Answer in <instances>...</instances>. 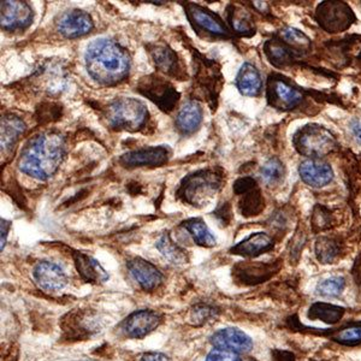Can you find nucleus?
<instances>
[{
  "instance_id": "obj_1",
  "label": "nucleus",
  "mask_w": 361,
  "mask_h": 361,
  "mask_svg": "<svg viewBox=\"0 0 361 361\" xmlns=\"http://www.w3.org/2000/svg\"><path fill=\"white\" fill-rule=\"evenodd\" d=\"M85 61L90 78L103 86L118 85L130 71V57L127 49L107 37L90 42Z\"/></svg>"
},
{
  "instance_id": "obj_2",
  "label": "nucleus",
  "mask_w": 361,
  "mask_h": 361,
  "mask_svg": "<svg viewBox=\"0 0 361 361\" xmlns=\"http://www.w3.org/2000/svg\"><path fill=\"white\" fill-rule=\"evenodd\" d=\"M66 156V140L54 132L40 133L25 144L18 159L22 173L37 180H49Z\"/></svg>"
},
{
  "instance_id": "obj_3",
  "label": "nucleus",
  "mask_w": 361,
  "mask_h": 361,
  "mask_svg": "<svg viewBox=\"0 0 361 361\" xmlns=\"http://www.w3.org/2000/svg\"><path fill=\"white\" fill-rule=\"evenodd\" d=\"M223 173L214 169H204L185 176L177 189V197L194 207H205L221 190Z\"/></svg>"
},
{
  "instance_id": "obj_4",
  "label": "nucleus",
  "mask_w": 361,
  "mask_h": 361,
  "mask_svg": "<svg viewBox=\"0 0 361 361\" xmlns=\"http://www.w3.org/2000/svg\"><path fill=\"white\" fill-rule=\"evenodd\" d=\"M293 144L301 156L319 159L336 152L340 144L333 133L319 124H307L300 128L293 137Z\"/></svg>"
},
{
  "instance_id": "obj_5",
  "label": "nucleus",
  "mask_w": 361,
  "mask_h": 361,
  "mask_svg": "<svg viewBox=\"0 0 361 361\" xmlns=\"http://www.w3.org/2000/svg\"><path fill=\"white\" fill-rule=\"evenodd\" d=\"M194 52V95L209 103L216 110L217 98L222 88L221 68L214 61L206 59L197 49Z\"/></svg>"
},
{
  "instance_id": "obj_6",
  "label": "nucleus",
  "mask_w": 361,
  "mask_h": 361,
  "mask_svg": "<svg viewBox=\"0 0 361 361\" xmlns=\"http://www.w3.org/2000/svg\"><path fill=\"white\" fill-rule=\"evenodd\" d=\"M106 118L114 129L137 132L147 122L148 110L137 99H117L107 106Z\"/></svg>"
},
{
  "instance_id": "obj_7",
  "label": "nucleus",
  "mask_w": 361,
  "mask_h": 361,
  "mask_svg": "<svg viewBox=\"0 0 361 361\" xmlns=\"http://www.w3.org/2000/svg\"><path fill=\"white\" fill-rule=\"evenodd\" d=\"M286 325L294 333L313 335V336L326 337L337 345L343 347H359L361 345V320H352L338 328L317 329L310 328L300 323L298 316L289 317L286 320Z\"/></svg>"
},
{
  "instance_id": "obj_8",
  "label": "nucleus",
  "mask_w": 361,
  "mask_h": 361,
  "mask_svg": "<svg viewBox=\"0 0 361 361\" xmlns=\"http://www.w3.org/2000/svg\"><path fill=\"white\" fill-rule=\"evenodd\" d=\"M267 103L279 111H292L304 100V90L283 75L271 74L267 78Z\"/></svg>"
},
{
  "instance_id": "obj_9",
  "label": "nucleus",
  "mask_w": 361,
  "mask_h": 361,
  "mask_svg": "<svg viewBox=\"0 0 361 361\" xmlns=\"http://www.w3.org/2000/svg\"><path fill=\"white\" fill-rule=\"evenodd\" d=\"M136 92L149 99L161 111L166 114L175 110L180 99V93L173 86V83L154 74L141 78L136 87Z\"/></svg>"
},
{
  "instance_id": "obj_10",
  "label": "nucleus",
  "mask_w": 361,
  "mask_h": 361,
  "mask_svg": "<svg viewBox=\"0 0 361 361\" xmlns=\"http://www.w3.org/2000/svg\"><path fill=\"white\" fill-rule=\"evenodd\" d=\"M185 15L189 23L199 35L214 37V39H230L231 34L222 18L216 13L202 8L200 5L187 3L185 4Z\"/></svg>"
},
{
  "instance_id": "obj_11",
  "label": "nucleus",
  "mask_w": 361,
  "mask_h": 361,
  "mask_svg": "<svg viewBox=\"0 0 361 361\" xmlns=\"http://www.w3.org/2000/svg\"><path fill=\"white\" fill-rule=\"evenodd\" d=\"M316 20L322 28L334 34L347 30L355 16L345 1H324L317 8Z\"/></svg>"
},
{
  "instance_id": "obj_12",
  "label": "nucleus",
  "mask_w": 361,
  "mask_h": 361,
  "mask_svg": "<svg viewBox=\"0 0 361 361\" xmlns=\"http://www.w3.org/2000/svg\"><path fill=\"white\" fill-rule=\"evenodd\" d=\"M282 262H241L233 267V279L240 286H257L267 282L281 270Z\"/></svg>"
},
{
  "instance_id": "obj_13",
  "label": "nucleus",
  "mask_w": 361,
  "mask_h": 361,
  "mask_svg": "<svg viewBox=\"0 0 361 361\" xmlns=\"http://www.w3.org/2000/svg\"><path fill=\"white\" fill-rule=\"evenodd\" d=\"M146 49L149 56L152 57L157 68L161 73L171 78H178L180 81L187 78L183 63L180 62V57L168 44H163V42L148 44Z\"/></svg>"
},
{
  "instance_id": "obj_14",
  "label": "nucleus",
  "mask_w": 361,
  "mask_h": 361,
  "mask_svg": "<svg viewBox=\"0 0 361 361\" xmlns=\"http://www.w3.org/2000/svg\"><path fill=\"white\" fill-rule=\"evenodd\" d=\"M56 27L58 33L66 39H76L90 33L94 23L88 13L78 8H73L58 17Z\"/></svg>"
},
{
  "instance_id": "obj_15",
  "label": "nucleus",
  "mask_w": 361,
  "mask_h": 361,
  "mask_svg": "<svg viewBox=\"0 0 361 361\" xmlns=\"http://www.w3.org/2000/svg\"><path fill=\"white\" fill-rule=\"evenodd\" d=\"M211 345L216 349H222L236 354L250 353L253 349V340L243 330L226 328L218 330L209 337Z\"/></svg>"
},
{
  "instance_id": "obj_16",
  "label": "nucleus",
  "mask_w": 361,
  "mask_h": 361,
  "mask_svg": "<svg viewBox=\"0 0 361 361\" xmlns=\"http://www.w3.org/2000/svg\"><path fill=\"white\" fill-rule=\"evenodd\" d=\"M33 10L25 1H1V29L15 32L28 28L33 22Z\"/></svg>"
},
{
  "instance_id": "obj_17",
  "label": "nucleus",
  "mask_w": 361,
  "mask_h": 361,
  "mask_svg": "<svg viewBox=\"0 0 361 361\" xmlns=\"http://www.w3.org/2000/svg\"><path fill=\"white\" fill-rule=\"evenodd\" d=\"M161 323V316L152 310H141L128 316L122 323V331L129 338H144Z\"/></svg>"
},
{
  "instance_id": "obj_18",
  "label": "nucleus",
  "mask_w": 361,
  "mask_h": 361,
  "mask_svg": "<svg viewBox=\"0 0 361 361\" xmlns=\"http://www.w3.org/2000/svg\"><path fill=\"white\" fill-rule=\"evenodd\" d=\"M170 151L165 146L158 147H146L126 153L121 157V164L126 168H157L168 163Z\"/></svg>"
},
{
  "instance_id": "obj_19",
  "label": "nucleus",
  "mask_w": 361,
  "mask_h": 361,
  "mask_svg": "<svg viewBox=\"0 0 361 361\" xmlns=\"http://www.w3.org/2000/svg\"><path fill=\"white\" fill-rule=\"evenodd\" d=\"M34 279L37 286L45 292H58L66 287L68 276L57 264L40 262L34 267Z\"/></svg>"
},
{
  "instance_id": "obj_20",
  "label": "nucleus",
  "mask_w": 361,
  "mask_h": 361,
  "mask_svg": "<svg viewBox=\"0 0 361 361\" xmlns=\"http://www.w3.org/2000/svg\"><path fill=\"white\" fill-rule=\"evenodd\" d=\"M128 270L133 279L145 292H153L163 282V275L152 263L142 258H133L127 263Z\"/></svg>"
},
{
  "instance_id": "obj_21",
  "label": "nucleus",
  "mask_w": 361,
  "mask_h": 361,
  "mask_svg": "<svg viewBox=\"0 0 361 361\" xmlns=\"http://www.w3.org/2000/svg\"><path fill=\"white\" fill-rule=\"evenodd\" d=\"M299 175L312 188H323L334 180L331 165L320 159H307L300 163Z\"/></svg>"
},
{
  "instance_id": "obj_22",
  "label": "nucleus",
  "mask_w": 361,
  "mask_h": 361,
  "mask_svg": "<svg viewBox=\"0 0 361 361\" xmlns=\"http://www.w3.org/2000/svg\"><path fill=\"white\" fill-rule=\"evenodd\" d=\"M275 247V240L267 233H255L230 248L231 255L245 258H257Z\"/></svg>"
},
{
  "instance_id": "obj_23",
  "label": "nucleus",
  "mask_w": 361,
  "mask_h": 361,
  "mask_svg": "<svg viewBox=\"0 0 361 361\" xmlns=\"http://www.w3.org/2000/svg\"><path fill=\"white\" fill-rule=\"evenodd\" d=\"M73 257L78 275L81 276V279L87 283H105L109 279V274L105 269L99 264L98 260L92 258L90 255L75 252Z\"/></svg>"
},
{
  "instance_id": "obj_24",
  "label": "nucleus",
  "mask_w": 361,
  "mask_h": 361,
  "mask_svg": "<svg viewBox=\"0 0 361 361\" xmlns=\"http://www.w3.org/2000/svg\"><path fill=\"white\" fill-rule=\"evenodd\" d=\"M204 118L202 109L195 100H189L177 114L175 126L183 135H190L200 128Z\"/></svg>"
},
{
  "instance_id": "obj_25",
  "label": "nucleus",
  "mask_w": 361,
  "mask_h": 361,
  "mask_svg": "<svg viewBox=\"0 0 361 361\" xmlns=\"http://www.w3.org/2000/svg\"><path fill=\"white\" fill-rule=\"evenodd\" d=\"M236 87L240 93L246 97H259L263 90V80L259 70L250 63H245L238 71Z\"/></svg>"
},
{
  "instance_id": "obj_26",
  "label": "nucleus",
  "mask_w": 361,
  "mask_h": 361,
  "mask_svg": "<svg viewBox=\"0 0 361 361\" xmlns=\"http://www.w3.org/2000/svg\"><path fill=\"white\" fill-rule=\"evenodd\" d=\"M226 18L230 27L240 37H250L255 34L253 16L238 5H229L226 8Z\"/></svg>"
},
{
  "instance_id": "obj_27",
  "label": "nucleus",
  "mask_w": 361,
  "mask_h": 361,
  "mask_svg": "<svg viewBox=\"0 0 361 361\" xmlns=\"http://www.w3.org/2000/svg\"><path fill=\"white\" fill-rule=\"evenodd\" d=\"M345 243L337 236H320L317 238L316 257L320 264H334L343 253Z\"/></svg>"
},
{
  "instance_id": "obj_28",
  "label": "nucleus",
  "mask_w": 361,
  "mask_h": 361,
  "mask_svg": "<svg viewBox=\"0 0 361 361\" xmlns=\"http://www.w3.org/2000/svg\"><path fill=\"white\" fill-rule=\"evenodd\" d=\"M25 124L18 116L8 114L1 117V151H8L25 133Z\"/></svg>"
},
{
  "instance_id": "obj_29",
  "label": "nucleus",
  "mask_w": 361,
  "mask_h": 361,
  "mask_svg": "<svg viewBox=\"0 0 361 361\" xmlns=\"http://www.w3.org/2000/svg\"><path fill=\"white\" fill-rule=\"evenodd\" d=\"M345 314V307L338 305L322 302V301L311 305L307 311L308 319L320 320L328 325H336Z\"/></svg>"
},
{
  "instance_id": "obj_30",
  "label": "nucleus",
  "mask_w": 361,
  "mask_h": 361,
  "mask_svg": "<svg viewBox=\"0 0 361 361\" xmlns=\"http://www.w3.org/2000/svg\"><path fill=\"white\" fill-rule=\"evenodd\" d=\"M292 51L293 49L288 47L283 42L275 39L269 40L264 45V52L267 54V59L272 66L279 69L292 66V63L294 62V52Z\"/></svg>"
},
{
  "instance_id": "obj_31",
  "label": "nucleus",
  "mask_w": 361,
  "mask_h": 361,
  "mask_svg": "<svg viewBox=\"0 0 361 361\" xmlns=\"http://www.w3.org/2000/svg\"><path fill=\"white\" fill-rule=\"evenodd\" d=\"M182 226L188 231L189 235L193 238L194 243L197 246L211 248L217 245V240L214 235L211 233L209 226L202 221V218H190L182 223Z\"/></svg>"
},
{
  "instance_id": "obj_32",
  "label": "nucleus",
  "mask_w": 361,
  "mask_h": 361,
  "mask_svg": "<svg viewBox=\"0 0 361 361\" xmlns=\"http://www.w3.org/2000/svg\"><path fill=\"white\" fill-rule=\"evenodd\" d=\"M265 209V200L259 187H255L246 194L241 195L238 202V211L243 217H255L263 212Z\"/></svg>"
},
{
  "instance_id": "obj_33",
  "label": "nucleus",
  "mask_w": 361,
  "mask_h": 361,
  "mask_svg": "<svg viewBox=\"0 0 361 361\" xmlns=\"http://www.w3.org/2000/svg\"><path fill=\"white\" fill-rule=\"evenodd\" d=\"M156 247L170 263L175 264V265H183V264L188 263L187 252L182 247L178 246L170 235H161L159 240L157 241Z\"/></svg>"
},
{
  "instance_id": "obj_34",
  "label": "nucleus",
  "mask_w": 361,
  "mask_h": 361,
  "mask_svg": "<svg viewBox=\"0 0 361 361\" xmlns=\"http://www.w3.org/2000/svg\"><path fill=\"white\" fill-rule=\"evenodd\" d=\"M286 176L284 164L277 157L270 158L260 169V177L269 187L279 185Z\"/></svg>"
},
{
  "instance_id": "obj_35",
  "label": "nucleus",
  "mask_w": 361,
  "mask_h": 361,
  "mask_svg": "<svg viewBox=\"0 0 361 361\" xmlns=\"http://www.w3.org/2000/svg\"><path fill=\"white\" fill-rule=\"evenodd\" d=\"M279 37L282 39V42L294 49V52L299 51V52H308L312 44L307 35H305L302 32H300L298 29L292 28V27H286L279 32Z\"/></svg>"
},
{
  "instance_id": "obj_36",
  "label": "nucleus",
  "mask_w": 361,
  "mask_h": 361,
  "mask_svg": "<svg viewBox=\"0 0 361 361\" xmlns=\"http://www.w3.org/2000/svg\"><path fill=\"white\" fill-rule=\"evenodd\" d=\"M345 288V279L341 276H333L317 284V295L323 298H338Z\"/></svg>"
},
{
  "instance_id": "obj_37",
  "label": "nucleus",
  "mask_w": 361,
  "mask_h": 361,
  "mask_svg": "<svg viewBox=\"0 0 361 361\" xmlns=\"http://www.w3.org/2000/svg\"><path fill=\"white\" fill-rule=\"evenodd\" d=\"M335 216L331 214L330 209H326L324 206L317 205L313 209L312 214V230L314 233L319 231H325V230L331 229L335 224Z\"/></svg>"
},
{
  "instance_id": "obj_38",
  "label": "nucleus",
  "mask_w": 361,
  "mask_h": 361,
  "mask_svg": "<svg viewBox=\"0 0 361 361\" xmlns=\"http://www.w3.org/2000/svg\"><path fill=\"white\" fill-rule=\"evenodd\" d=\"M217 317V310L214 306H209V305H195L190 311V320L193 322L194 325L205 324L209 320L214 319Z\"/></svg>"
},
{
  "instance_id": "obj_39",
  "label": "nucleus",
  "mask_w": 361,
  "mask_h": 361,
  "mask_svg": "<svg viewBox=\"0 0 361 361\" xmlns=\"http://www.w3.org/2000/svg\"><path fill=\"white\" fill-rule=\"evenodd\" d=\"M305 245H306V233H305L304 229H301L299 226L295 231V235L290 240V246H289L290 262L293 260L294 263H296L299 260L301 250H304Z\"/></svg>"
},
{
  "instance_id": "obj_40",
  "label": "nucleus",
  "mask_w": 361,
  "mask_h": 361,
  "mask_svg": "<svg viewBox=\"0 0 361 361\" xmlns=\"http://www.w3.org/2000/svg\"><path fill=\"white\" fill-rule=\"evenodd\" d=\"M255 187H258V183L253 177H241L235 182L233 189H234V193L236 195H243L252 189H255Z\"/></svg>"
},
{
  "instance_id": "obj_41",
  "label": "nucleus",
  "mask_w": 361,
  "mask_h": 361,
  "mask_svg": "<svg viewBox=\"0 0 361 361\" xmlns=\"http://www.w3.org/2000/svg\"><path fill=\"white\" fill-rule=\"evenodd\" d=\"M205 361H243V359L238 357V354L233 353V352L222 350V349H214L212 352H209Z\"/></svg>"
},
{
  "instance_id": "obj_42",
  "label": "nucleus",
  "mask_w": 361,
  "mask_h": 361,
  "mask_svg": "<svg viewBox=\"0 0 361 361\" xmlns=\"http://www.w3.org/2000/svg\"><path fill=\"white\" fill-rule=\"evenodd\" d=\"M214 216L217 217L218 221L222 223L223 226H229V223L231 222V218H233V214H231V206L226 202L223 205L219 206L216 211H214Z\"/></svg>"
},
{
  "instance_id": "obj_43",
  "label": "nucleus",
  "mask_w": 361,
  "mask_h": 361,
  "mask_svg": "<svg viewBox=\"0 0 361 361\" xmlns=\"http://www.w3.org/2000/svg\"><path fill=\"white\" fill-rule=\"evenodd\" d=\"M272 361H296L295 355L290 350L286 349H272L271 350Z\"/></svg>"
},
{
  "instance_id": "obj_44",
  "label": "nucleus",
  "mask_w": 361,
  "mask_h": 361,
  "mask_svg": "<svg viewBox=\"0 0 361 361\" xmlns=\"http://www.w3.org/2000/svg\"><path fill=\"white\" fill-rule=\"evenodd\" d=\"M139 361H171L170 357H166L165 354L158 353V352H148V353L141 354Z\"/></svg>"
},
{
  "instance_id": "obj_45",
  "label": "nucleus",
  "mask_w": 361,
  "mask_h": 361,
  "mask_svg": "<svg viewBox=\"0 0 361 361\" xmlns=\"http://www.w3.org/2000/svg\"><path fill=\"white\" fill-rule=\"evenodd\" d=\"M349 127H350V130L353 133V135L357 137V141L361 142V118H354L349 124Z\"/></svg>"
},
{
  "instance_id": "obj_46",
  "label": "nucleus",
  "mask_w": 361,
  "mask_h": 361,
  "mask_svg": "<svg viewBox=\"0 0 361 361\" xmlns=\"http://www.w3.org/2000/svg\"><path fill=\"white\" fill-rule=\"evenodd\" d=\"M10 222L6 219H1V252L4 250L5 245H6V238H8V230H10Z\"/></svg>"
},
{
  "instance_id": "obj_47",
  "label": "nucleus",
  "mask_w": 361,
  "mask_h": 361,
  "mask_svg": "<svg viewBox=\"0 0 361 361\" xmlns=\"http://www.w3.org/2000/svg\"><path fill=\"white\" fill-rule=\"evenodd\" d=\"M83 361H97V360H83Z\"/></svg>"
}]
</instances>
